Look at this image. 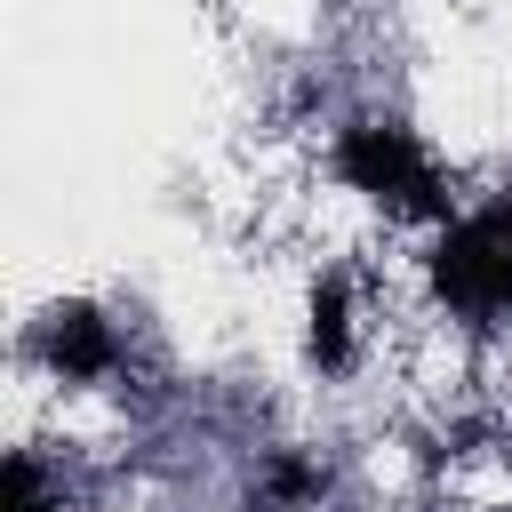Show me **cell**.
Here are the masks:
<instances>
[{
    "label": "cell",
    "instance_id": "obj_2",
    "mask_svg": "<svg viewBox=\"0 0 512 512\" xmlns=\"http://www.w3.org/2000/svg\"><path fill=\"white\" fill-rule=\"evenodd\" d=\"M336 176H344L352 192H368V200L400 208V216H448V192H440V176H432L424 144H416L408 128H392V120L344 128V144H336Z\"/></svg>",
    "mask_w": 512,
    "mask_h": 512
},
{
    "label": "cell",
    "instance_id": "obj_5",
    "mask_svg": "<svg viewBox=\"0 0 512 512\" xmlns=\"http://www.w3.org/2000/svg\"><path fill=\"white\" fill-rule=\"evenodd\" d=\"M0 512H48V496H40V472H32V456H8V472H0Z\"/></svg>",
    "mask_w": 512,
    "mask_h": 512
},
{
    "label": "cell",
    "instance_id": "obj_3",
    "mask_svg": "<svg viewBox=\"0 0 512 512\" xmlns=\"http://www.w3.org/2000/svg\"><path fill=\"white\" fill-rule=\"evenodd\" d=\"M40 352H48V368H64V376H96V368H112V328H104L88 304H56L48 328H40Z\"/></svg>",
    "mask_w": 512,
    "mask_h": 512
},
{
    "label": "cell",
    "instance_id": "obj_1",
    "mask_svg": "<svg viewBox=\"0 0 512 512\" xmlns=\"http://www.w3.org/2000/svg\"><path fill=\"white\" fill-rule=\"evenodd\" d=\"M432 288H440V304H456V312H472V320L512 312V184H504L480 216H464V224L440 232V248H432Z\"/></svg>",
    "mask_w": 512,
    "mask_h": 512
},
{
    "label": "cell",
    "instance_id": "obj_6",
    "mask_svg": "<svg viewBox=\"0 0 512 512\" xmlns=\"http://www.w3.org/2000/svg\"><path fill=\"white\" fill-rule=\"evenodd\" d=\"M312 488H320V472H312V464H296V456H288V464H272V496H280V504H296V496H312Z\"/></svg>",
    "mask_w": 512,
    "mask_h": 512
},
{
    "label": "cell",
    "instance_id": "obj_4",
    "mask_svg": "<svg viewBox=\"0 0 512 512\" xmlns=\"http://www.w3.org/2000/svg\"><path fill=\"white\" fill-rule=\"evenodd\" d=\"M344 336H352V320H344V272H328L312 288V360L320 368H344Z\"/></svg>",
    "mask_w": 512,
    "mask_h": 512
}]
</instances>
